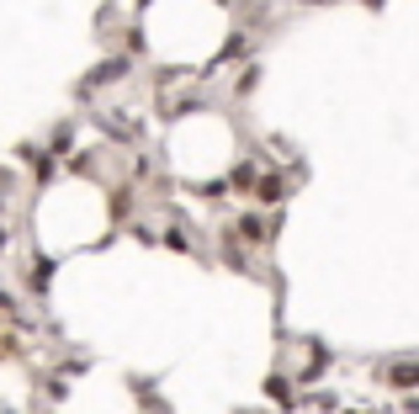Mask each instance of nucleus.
Returning <instances> with one entry per match:
<instances>
[{"label":"nucleus","instance_id":"f257e3e1","mask_svg":"<svg viewBox=\"0 0 419 414\" xmlns=\"http://www.w3.org/2000/svg\"><path fill=\"white\" fill-rule=\"evenodd\" d=\"M383 382H393V388H419V361H387Z\"/></svg>","mask_w":419,"mask_h":414}]
</instances>
